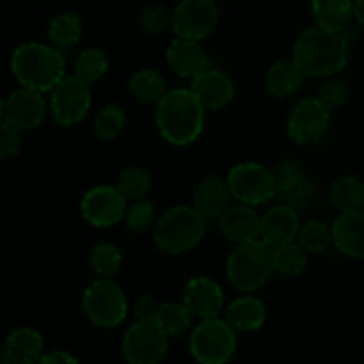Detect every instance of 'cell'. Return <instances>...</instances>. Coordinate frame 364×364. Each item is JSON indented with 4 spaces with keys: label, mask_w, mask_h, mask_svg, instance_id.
Returning a JSON list of instances; mask_svg holds the SVG:
<instances>
[{
    "label": "cell",
    "mask_w": 364,
    "mask_h": 364,
    "mask_svg": "<svg viewBox=\"0 0 364 364\" xmlns=\"http://www.w3.org/2000/svg\"><path fill=\"white\" fill-rule=\"evenodd\" d=\"M308 267V252L297 244V240L274 247V269L287 277L301 276Z\"/></svg>",
    "instance_id": "cell-32"
},
{
    "label": "cell",
    "mask_w": 364,
    "mask_h": 364,
    "mask_svg": "<svg viewBox=\"0 0 364 364\" xmlns=\"http://www.w3.org/2000/svg\"><path fill=\"white\" fill-rule=\"evenodd\" d=\"M36 364H78V361L73 354H70V352L52 350L43 354Z\"/></svg>",
    "instance_id": "cell-43"
},
{
    "label": "cell",
    "mask_w": 364,
    "mask_h": 364,
    "mask_svg": "<svg viewBox=\"0 0 364 364\" xmlns=\"http://www.w3.org/2000/svg\"><path fill=\"white\" fill-rule=\"evenodd\" d=\"M206 109L192 89H171L156 103V127L169 144L188 146L198 141L205 128Z\"/></svg>",
    "instance_id": "cell-1"
},
{
    "label": "cell",
    "mask_w": 364,
    "mask_h": 364,
    "mask_svg": "<svg viewBox=\"0 0 364 364\" xmlns=\"http://www.w3.org/2000/svg\"><path fill=\"white\" fill-rule=\"evenodd\" d=\"M316 25L327 31L340 32L354 21V0H311Z\"/></svg>",
    "instance_id": "cell-25"
},
{
    "label": "cell",
    "mask_w": 364,
    "mask_h": 364,
    "mask_svg": "<svg viewBox=\"0 0 364 364\" xmlns=\"http://www.w3.org/2000/svg\"><path fill=\"white\" fill-rule=\"evenodd\" d=\"M82 308L89 322L96 327L112 329L127 318L128 301L123 288L112 279H96L89 284L82 297Z\"/></svg>",
    "instance_id": "cell-7"
},
{
    "label": "cell",
    "mask_w": 364,
    "mask_h": 364,
    "mask_svg": "<svg viewBox=\"0 0 364 364\" xmlns=\"http://www.w3.org/2000/svg\"><path fill=\"white\" fill-rule=\"evenodd\" d=\"M11 71L21 87L50 92L66 77V59L53 45L23 43L11 55Z\"/></svg>",
    "instance_id": "cell-3"
},
{
    "label": "cell",
    "mask_w": 364,
    "mask_h": 364,
    "mask_svg": "<svg viewBox=\"0 0 364 364\" xmlns=\"http://www.w3.org/2000/svg\"><path fill=\"white\" fill-rule=\"evenodd\" d=\"M331 203L340 213L364 210V183L355 176H341L331 185Z\"/></svg>",
    "instance_id": "cell-27"
},
{
    "label": "cell",
    "mask_w": 364,
    "mask_h": 364,
    "mask_svg": "<svg viewBox=\"0 0 364 364\" xmlns=\"http://www.w3.org/2000/svg\"><path fill=\"white\" fill-rule=\"evenodd\" d=\"M4 105H6V100H4L2 95H0V121L4 119Z\"/></svg>",
    "instance_id": "cell-46"
},
{
    "label": "cell",
    "mask_w": 364,
    "mask_h": 364,
    "mask_svg": "<svg viewBox=\"0 0 364 364\" xmlns=\"http://www.w3.org/2000/svg\"><path fill=\"white\" fill-rule=\"evenodd\" d=\"M274 272V247L259 238L238 244L228 256V281L242 294H255L265 287Z\"/></svg>",
    "instance_id": "cell-4"
},
{
    "label": "cell",
    "mask_w": 364,
    "mask_h": 364,
    "mask_svg": "<svg viewBox=\"0 0 364 364\" xmlns=\"http://www.w3.org/2000/svg\"><path fill=\"white\" fill-rule=\"evenodd\" d=\"M127 203L116 185H98L84 194L80 201V213L85 223L92 228L107 230L124 219Z\"/></svg>",
    "instance_id": "cell-13"
},
{
    "label": "cell",
    "mask_w": 364,
    "mask_h": 364,
    "mask_svg": "<svg viewBox=\"0 0 364 364\" xmlns=\"http://www.w3.org/2000/svg\"><path fill=\"white\" fill-rule=\"evenodd\" d=\"M358 27H359V25L352 21V23H348L347 27H343L340 31V36L345 39V41L348 43V45H350V43H354L355 39H358V36H359V28Z\"/></svg>",
    "instance_id": "cell-44"
},
{
    "label": "cell",
    "mask_w": 364,
    "mask_h": 364,
    "mask_svg": "<svg viewBox=\"0 0 364 364\" xmlns=\"http://www.w3.org/2000/svg\"><path fill=\"white\" fill-rule=\"evenodd\" d=\"M219 230L224 238L231 244H245L259 238V228H262V215L255 210V206L238 205L228 206L226 212L219 217Z\"/></svg>",
    "instance_id": "cell-16"
},
{
    "label": "cell",
    "mask_w": 364,
    "mask_h": 364,
    "mask_svg": "<svg viewBox=\"0 0 364 364\" xmlns=\"http://www.w3.org/2000/svg\"><path fill=\"white\" fill-rule=\"evenodd\" d=\"M348 43L340 32L311 27L297 38L291 53L295 66L308 78H327L340 73L348 63Z\"/></svg>",
    "instance_id": "cell-2"
},
{
    "label": "cell",
    "mask_w": 364,
    "mask_h": 364,
    "mask_svg": "<svg viewBox=\"0 0 364 364\" xmlns=\"http://www.w3.org/2000/svg\"><path fill=\"white\" fill-rule=\"evenodd\" d=\"M173 13L167 11L162 4H149L139 14V23L148 34H162L171 27Z\"/></svg>",
    "instance_id": "cell-39"
},
{
    "label": "cell",
    "mask_w": 364,
    "mask_h": 364,
    "mask_svg": "<svg viewBox=\"0 0 364 364\" xmlns=\"http://www.w3.org/2000/svg\"><path fill=\"white\" fill-rule=\"evenodd\" d=\"M354 21L364 28V0H354Z\"/></svg>",
    "instance_id": "cell-45"
},
{
    "label": "cell",
    "mask_w": 364,
    "mask_h": 364,
    "mask_svg": "<svg viewBox=\"0 0 364 364\" xmlns=\"http://www.w3.org/2000/svg\"><path fill=\"white\" fill-rule=\"evenodd\" d=\"M127 124V114L119 105H107L96 116L92 132L102 141H112L123 132Z\"/></svg>",
    "instance_id": "cell-35"
},
{
    "label": "cell",
    "mask_w": 364,
    "mask_h": 364,
    "mask_svg": "<svg viewBox=\"0 0 364 364\" xmlns=\"http://www.w3.org/2000/svg\"><path fill=\"white\" fill-rule=\"evenodd\" d=\"M0 364H7V361H6V359H4L2 354H0Z\"/></svg>",
    "instance_id": "cell-47"
},
{
    "label": "cell",
    "mask_w": 364,
    "mask_h": 364,
    "mask_svg": "<svg viewBox=\"0 0 364 364\" xmlns=\"http://www.w3.org/2000/svg\"><path fill=\"white\" fill-rule=\"evenodd\" d=\"M0 2H2V0H0Z\"/></svg>",
    "instance_id": "cell-48"
},
{
    "label": "cell",
    "mask_w": 364,
    "mask_h": 364,
    "mask_svg": "<svg viewBox=\"0 0 364 364\" xmlns=\"http://www.w3.org/2000/svg\"><path fill=\"white\" fill-rule=\"evenodd\" d=\"M155 322L159 323V327L167 336L176 338L191 329L192 313L188 311V308L183 302H162L159 306Z\"/></svg>",
    "instance_id": "cell-30"
},
{
    "label": "cell",
    "mask_w": 364,
    "mask_h": 364,
    "mask_svg": "<svg viewBox=\"0 0 364 364\" xmlns=\"http://www.w3.org/2000/svg\"><path fill=\"white\" fill-rule=\"evenodd\" d=\"M124 223L132 233H144L155 223V205L146 198L132 201L124 213Z\"/></svg>",
    "instance_id": "cell-37"
},
{
    "label": "cell",
    "mask_w": 364,
    "mask_h": 364,
    "mask_svg": "<svg viewBox=\"0 0 364 364\" xmlns=\"http://www.w3.org/2000/svg\"><path fill=\"white\" fill-rule=\"evenodd\" d=\"M166 60L173 73L181 78H196L208 70V57L201 41L174 38L166 50Z\"/></svg>",
    "instance_id": "cell-17"
},
{
    "label": "cell",
    "mask_w": 364,
    "mask_h": 364,
    "mask_svg": "<svg viewBox=\"0 0 364 364\" xmlns=\"http://www.w3.org/2000/svg\"><path fill=\"white\" fill-rule=\"evenodd\" d=\"M231 192L224 180L217 176H206L194 187L192 192V203L194 208L208 219H219L226 208L230 206Z\"/></svg>",
    "instance_id": "cell-21"
},
{
    "label": "cell",
    "mask_w": 364,
    "mask_h": 364,
    "mask_svg": "<svg viewBox=\"0 0 364 364\" xmlns=\"http://www.w3.org/2000/svg\"><path fill=\"white\" fill-rule=\"evenodd\" d=\"M21 132L9 124L7 121H0V160H9L20 153Z\"/></svg>",
    "instance_id": "cell-40"
},
{
    "label": "cell",
    "mask_w": 364,
    "mask_h": 364,
    "mask_svg": "<svg viewBox=\"0 0 364 364\" xmlns=\"http://www.w3.org/2000/svg\"><path fill=\"white\" fill-rule=\"evenodd\" d=\"M91 103L89 82L82 80L77 75H66L50 91L48 109L59 127H75L87 116Z\"/></svg>",
    "instance_id": "cell-8"
},
{
    "label": "cell",
    "mask_w": 364,
    "mask_h": 364,
    "mask_svg": "<svg viewBox=\"0 0 364 364\" xmlns=\"http://www.w3.org/2000/svg\"><path fill=\"white\" fill-rule=\"evenodd\" d=\"M219 23V6L215 0H180L173 11L171 28L176 38L206 39Z\"/></svg>",
    "instance_id": "cell-12"
},
{
    "label": "cell",
    "mask_w": 364,
    "mask_h": 364,
    "mask_svg": "<svg viewBox=\"0 0 364 364\" xmlns=\"http://www.w3.org/2000/svg\"><path fill=\"white\" fill-rule=\"evenodd\" d=\"M109 70V59L100 48H85L75 59V75L85 82H98Z\"/></svg>",
    "instance_id": "cell-34"
},
{
    "label": "cell",
    "mask_w": 364,
    "mask_h": 364,
    "mask_svg": "<svg viewBox=\"0 0 364 364\" xmlns=\"http://www.w3.org/2000/svg\"><path fill=\"white\" fill-rule=\"evenodd\" d=\"M226 183L231 198L249 206L265 205L277 194L272 171L258 162L237 164L228 173Z\"/></svg>",
    "instance_id": "cell-9"
},
{
    "label": "cell",
    "mask_w": 364,
    "mask_h": 364,
    "mask_svg": "<svg viewBox=\"0 0 364 364\" xmlns=\"http://www.w3.org/2000/svg\"><path fill=\"white\" fill-rule=\"evenodd\" d=\"M82 32H84V25H82L80 16L71 13V11H63V13L55 14L50 20V45H53L57 50H60L64 53L80 43Z\"/></svg>",
    "instance_id": "cell-26"
},
{
    "label": "cell",
    "mask_w": 364,
    "mask_h": 364,
    "mask_svg": "<svg viewBox=\"0 0 364 364\" xmlns=\"http://www.w3.org/2000/svg\"><path fill=\"white\" fill-rule=\"evenodd\" d=\"M299 223L297 210L287 205H277L267 210L262 215V228H259V238L270 247H279L288 242L297 240Z\"/></svg>",
    "instance_id": "cell-19"
},
{
    "label": "cell",
    "mask_w": 364,
    "mask_h": 364,
    "mask_svg": "<svg viewBox=\"0 0 364 364\" xmlns=\"http://www.w3.org/2000/svg\"><path fill=\"white\" fill-rule=\"evenodd\" d=\"M183 304L199 320L215 318L224 309V291L212 277L196 276L185 284Z\"/></svg>",
    "instance_id": "cell-15"
},
{
    "label": "cell",
    "mask_w": 364,
    "mask_h": 364,
    "mask_svg": "<svg viewBox=\"0 0 364 364\" xmlns=\"http://www.w3.org/2000/svg\"><path fill=\"white\" fill-rule=\"evenodd\" d=\"M304 75L294 60H277L269 68L265 77L267 91L277 100L291 98L301 89Z\"/></svg>",
    "instance_id": "cell-24"
},
{
    "label": "cell",
    "mask_w": 364,
    "mask_h": 364,
    "mask_svg": "<svg viewBox=\"0 0 364 364\" xmlns=\"http://www.w3.org/2000/svg\"><path fill=\"white\" fill-rule=\"evenodd\" d=\"M123 355L130 364H159L169 350V336L159 323L135 320L123 336Z\"/></svg>",
    "instance_id": "cell-10"
},
{
    "label": "cell",
    "mask_w": 364,
    "mask_h": 364,
    "mask_svg": "<svg viewBox=\"0 0 364 364\" xmlns=\"http://www.w3.org/2000/svg\"><path fill=\"white\" fill-rule=\"evenodd\" d=\"M272 176H274V181H276L277 192H279L281 188L288 187V185L294 183V181L301 180V178H304L306 174H304V169H302V166L297 162V160H283V162L274 166Z\"/></svg>",
    "instance_id": "cell-41"
},
{
    "label": "cell",
    "mask_w": 364,
    "mask_h": 364,
    "mask_svg": "<svg viewBox=\"0 0 364 364\" xmlns=\"http://www.w3.org/2000/svg\"><path fill=\"white\" fill-rule=\"evenodd\" d=\"M191 89L206 110H219L230 105L235 96V84L226 73L219 70L203 71L196 78H192Z\"/></svg>",
    "instance_id": "cell-18"
},
{
    "label": "cell",
    "mask_w": 364,
    "mask_h": 364,
    "mask_svg": "<svg viewBox=\"0 0 364 364\" xmlns=\"http://www.w3.org/2000/svg\"><path fill=\"white\" fill-rule=\"evenodd\" d=\"M348 98H350V85L341 78H329L320 85L316 92V100L331 112L340 110L348 102Z\"/></svg>",
    "instance_id": "cell-38"
},
{
    "label": "cell",
    "mask_w": 364,
    "mask_h": 364,
    "mask_svg": "<svg viewBox=\"0 0 364 364\" xmlns=\"http://www.w3.org/2000/svg\"><path fill=\"white\" fill-rule=\"evenodd\" d=\"M45 340L32 327H20L6 338L2 355L7 364H36L43 355Z\"/></svg>",
    "instance_id": "cell-22"
},
{
    "label": "cell",
    "mask_w": 364,
    "mask_h": 364,
    "mask_svg": "<svg viewBox=\"0 0 364 364\" xmlns=\"http://www.w3.org/2000/svg\"><path fill=\"white\" fill-rule=\"evenodd\" d=\"M116 188L127 201L142 199L151 188V176L142 167H128L117 176Z\"/></svg>",
    "instance_id": "cell-33"
},
{
    "label": "cell",
    "mask_w": 364,
    "mask_h": 364,
    "mask_svg": "<svg viewBox=\"0 0 364 364\" xmlns=\"http://www.w3.org/2000/svg\"><path fill=\"white\" fill-rule=\"evenodd\" d=\"M297 244L308 255H322L333 245V226L320 219L308 220L299 228Z\"/></svg>",
    "instance_id": "cell-29"
},
{
    "label": "cell",
    "mask_w": 364,
    "mask_h": 364,
    "mask_svg": "<svg viewBox=\"0 0 364 364\" xmlns=\"http://www.w3.org/2000/svg\"><path fill=\"white\" fill-rule=\"evenodd\" d=\"M159 302L151 295H141L134 302V316L141 322H153L159 313Z\"/></svg>",
    "instance_id": "cell-42"
},
{
    "label": "cell",
    "mask_w": 364,
    "mask_h": 364,
    "mask_svg": "<svg viewBox=\"0 0 364 364\" xmlns=\"http://www.w3.org/2000/svg\"><path fill=\"white\" fill-rule=\"evenodd\" d=\"M281 203L294 210H306L315 203L316 198V187L311 180L308 178H301V180L294 181L288 187L281 188L277 192Z\"/></svg>",
    "instance_id": "cell-36"
},
{
    "label": "cell",
    "mask_w": 364,
    "mask_h": 364,
    "mask_svg": "<svg viewBox=\"0 0 364 364\" xmlns=\"http://www.w3.org/2000/svg\"><path fill=\"white\" fill-rule=\"evenodd\" d=\"M206 233V219L194 206H173L155 223V245L169 256L194 249Z\"/></svg>",
    "instance_id": "cell-5"
},
{
    "label": "cell",
    "mask_w": 364,
    "mask_h": 364,
    "mask_svg": "<svg viewBox=\"0 0 364 364\" xmlns=\"http://www.w3.org/2000/svg\"><path fill=\"white\" fill-rule=\"evenodd\" d=\"M267 320V308L262 299L255 295H242L226 306V322L235 331H258Z\"/></svg>",
    "instance_id": "cell-23"
},
{
    "label": "cell",
    "mask_w": 364,
    "mask_h": 364,
    "mask_svg": "<svg viewBox=\"0 0 364 364\" xmlns=\"http://www.w3.org/2000/svg\"><path fill=\"white\" fill-rule=\"evenodd\" d=\"M333 245L347 258L364 259V210L340 213L333 223Z\"/></svg>",
    "instance_id": "cell-20"
},
{
    "label": "cell",
    "mask_w": 364,
    "mask_h": 364,
    "mask_svg": "<svg viewBox=\"0 0 364 364\" xmlns=\"http://www.w3.org/2000/svg\"><path fill=\"white\" fill-rule=\"evenodd\" d=\"M188 348L199 364H226L237 350V331L226 318L201 320L192 331Z\"/></svg>",
    "instance_id": "cell-6"
},
{
    "label": "cell",
    "mask_w": 364,
    "mask_h": 364,
    "mask_svg": "<svg viewBox=\"0 0 364 364\" xmlns=\"http://www.w3.org/2000/svg\"><path fill=\"white\" fill-rule=\"evenodd\" d=\"M121 265H123V255H121L117 245L103 242V244L95 245L91 249L89 267L100 279H112L119 272Z\"/></svg>",
    "instance_id": "cell-31"
},
{
    "label": "cell",
    "mask_w": 364,
    "mask_h": 364,
    "mask_svg": "<svg viewBox=\"0 0 364 364\" xmlns=\"http://www.w3.org/2000/svg\"><path fill=\"white\" fill-rule=\"evenodd\" d=\"M48 110V102L43 92L28 87H20L11 92L4 105V121L20 132H28L43 123Z\"/></svg>",
    "instance_id": "cell-14"
},
{
    "label": "cell",
    "mask_w": 364,
    "mask_h": 364,
    "mask_svg": "<svg viewBox=\"0 0 364 364\" xmlns=\"http://www.w3.org/2000/svg\"><path fill=\"white\" fill-rule=\"evenodd\" d=\"M331 127V110L315 98H304L291 109L287 119V134L297 146H311L322 141Z\"/></svg>",
    "instance_id": "cell-11"
},
{
    "label": "cell",
    "mask_w": 364,
    "mask_h": 364,
    "mask_svg": "<svg viewBox=\"0 0 364 364\" xmlns=\"http://www.w3.org/2000/svg\"><path fill=\"white\" fill-rule=\"evenodd\" d=\"M128 89L141 103H159L166 96L167 84L159 71L139 70L130 77Z\"/></svg>",
    "instance_id": "cell-28"
}]
</instances>
